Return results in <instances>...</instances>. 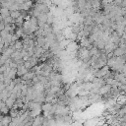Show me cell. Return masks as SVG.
<instances>
[{
  "instance_id": "2",
  "label": "cell",
  "mask_w": 126,
  "mask_h": 126,
  "mask_svg": "<svg viewBox=\"0 0 126 126\" xmlns=\"http://www.w3.org/2000/svg\"><path fill=\"white\" fill-rule=\"evenodd\" d=\"M0 15H1L2 18L7 17V16L10 15V10L6 7H2V8H0Z\"/></svg>"
},
{
  "instance_id": "1",
  "label": "cell",
  "mask_w": 126,
  "mask_h": 126,
  "mask_svg": "<svg viewBox=\"0 0 126 126\" xmlns=\"http://www.w3.org/2000/svg\"><path fill=\"white\" fill-rule=\"evenodd\" d=\"M33 119H34V120L32 122V125H42V121H43V117H42V116L37 115V116H35Z\"/></svg>"
},
{
  "instance_id": "3",
  "label": "cell",
  "mask_w": 126,
  "mask_h": 126,
  "mask_svg": "<svg viewBox=\"0 0 126 126\" xmlns=\"http://www.w3.org/2000/svg\"><path fill=\"white\" fill-rule=\"evenodd\" d=\"M20 15H21V12H20L19 10H13V11H10V16H11L14 20H16Z\"/></svg>"
}]
</instances>
